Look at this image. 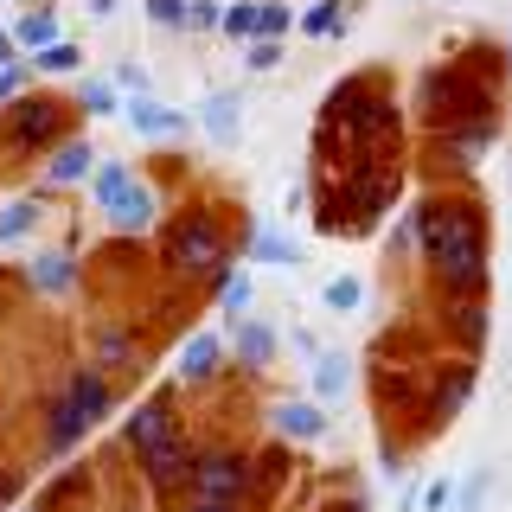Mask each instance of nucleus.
Returning <instances> with one entry per match:
<instances>
[{
    "label": "nucleus",
    "mask_w": 512,
    "mask_h": 512,
    "mask_svg": "<svg viewBox=\"0 0 512 512\" xmlns=\"http://www.w3.org/2000/svg\"><path fill=\"white\" fill-rule=\"evenodd\" d=\"M487 224H480V205L468 199H429L423 205V250L436 282L448 288V301H480L487 295Z\"/></svg>",
    "instance_id": "1"
},
{
    "label": "nucleus",
    "mask_w": 512,
    "mask_h": 512,
    "mask_svg": "<svg viewBox=\"0 0 512 512\" xmlns=\"http://www.w3.org/2000/svg\"><path fill=\"white\" fill-rule=\"evenodd\" d=\"M90 199H96V212L116 224V231H128V237H141L154 224V186L135 180V167H128V160H96Z\"/></svg>",
    "instance_id": "2"
},
{
    "label": "nucleus",
    "mask_w": 512,
    "mask_h": 512,
    "mask_svg": "<svg viewBox=\"0 0 512 512\" xmlns=\"http://www.w3.org/2000/svg\"><path fill=\"white\" fill-rule=\"evenodd\" d=\"M186 493H192V506H237L244 493H256L250 455H237V448H199L192 474H186Z\"/></svg>",
    "instance_id": "3"
},
{
    "label": "nucleus",
    "mask_w": 512,
    "mask_h": 512,
    "mask_svg": "<svg viewBox=\"0 0 512 512\" xmlns=\"http://www.w3.org/2000/svg\"><path fill=\"white\" fill-rule=\"evenodd\" d=\"M224 256H231V237L218 231V218L192 212L167 231V269L173 276H205V269H218Z\"/></svg>",
    "instance_id": "4"
},
{
    "label": "nucleus",
    "mask_w": 512,
    "mask_h": 512,
    "mask_svg": "<svg viewBox=\"0 0 512 512\" xmlns=\"http://www.w3.org/2000/svg\"><path fill=\"white\" fill-rule=\"evenodd\" d=\"M173 436H180V416H173V397L167 391L148 397V404H135V410H128V423H122V442L135 448V461L154 455V448L173 442Z\"/></svg>",
    "instance_id": "5"
},
{
    "label": "nucleus",
    "mask_w": 512,
    "mask_h": 512,
    "mask_svg": "<svg viewBox=\"0 0 512 512\" xmlns=\"http://www.w3.org/2000/svg\"><path fill=\"white\" fill-rule=\"evenodd\" d=\"M7 109H13V141H20V148H58L64 141V109L52 96H20V103H7Z\"/></svg>",
    "instance_id": "6"
},
{
    "label": "nucleus",
    "mask_w": 512,
    "mask_h": 512,
    "mask_svg": "<svg viewBox=\"0 0 512 512\" xmlns=\"http://www.w3.org/2000/svg\"><path fill=\"white\" fill-rule=\"evenodd\" d=\"M192 455H199V448L186 442V429L173 442H160L154 455H141V480H148L154 493H186V474H192Z\"/></svg>",
    "instance_id": "7"
},
{
    "label": "nucleus",
    "mask_w": 512,
    "mask_h": 512,
    "mask_svg": "<svg viewBox=\"0 0 512 512\" xmlns=\"http://www.w3.org/2000/svg\"><path fill=\"white\" fill-rule=\"evenodd\" d=\"M269 429H276L282 442H320L327 436V410H320L314 397H276V404H269Z\"/></svg>",
    "instance_id": "8"
},
{
    "label": "nucleus",
    "mask_w": 512,
    "mask_h": 512,
    "mask_svg": "<svg viewBox=\"0 0 512 512\" xmlns=\"http://www.w3.org/2000/svg\"><path fill=\"white\" fill-rule=\"evenodd\" d=\"M122 122L135 128V135H148V141H173V135H186V128H192L186 109L154 103V96H128V103H122Z\"/></svg>",
    "instance_id": "9"
},
{
    "label": "nucleus",
    "mask_w": 512,
    "mask_h": 512,
    "mask_svg": "<svg viewBox=\"0 0 512 512\" xmlns=\"http://www.w3.org/2000/svg\"><path fill=\"white\" fill-rule=\"evenodd\" d=\"M224 352H231V340H224L218 327H199V333L180 346V365H173V372H180V384H212L218 365H224Z\"/></svg>",
    "instance_id": "10"
},
{
    "label": "nucleus",
    "mask_w": 512,
    "mask_h": 512,
    "mask_svg": "<svg viewBox=\"0 0 512 512\" xmlns=\"http://www.w3.org/2000/svg\"><path fill=\"white\" fill-rule=\"evenodd\" d=\"M231 352H237V365L244 372H269L276 365V352H282V333L269 327V320H237V333H231Z\"/></svg>",
    "instance_id": "11"
},
{
    "label": "nucleus",
    "mask_w": 512,
    "mask_h": 512,
    "mask_svg": "<svg viewBox=\"0 0 512 512\" xmlns=\"http://www.w3.org/2000/svg\"><path fill=\"white\" fill-rule=\"evenodd\" d=\"M346 384H352V359L340 346H320V359H314V372H308V397L320 410H333V404H346Z\"/></svg>",
    "instance_id": "12"
},
{
    "label": "nucleus",
    "mask_w": 512,
    "mask_h": 512,
    "mask_svg": "<svg viewBox=\"0 0 512 512\" xmlns=\"http://www.w3.org/2000/svg\"><path fill=\"white\" fill-rule=\"evenodd\" d=\"M199 128L218 141V148H231V141L244 135V90H212L199 103Z\"/></svg>",
    "instance_id": "13"
},
{
    "label": "nucleus",
    "mask_w": 512,
    "mask_h": 512,
    "mask_svg": "<svg viewBox=\"0 0 512 512\" xmlns=\"http://www.w3.org/2000/svg\"><path fill=\"white\" fill-rule=\"evenodd\" d=\"M212 301H218V314L224 320H244L250 314V301H256V269L250 263H218L212 269Z\"/></svg>",
    "instance_id": "14"
},
{
    "label": "nucleus",
    "mask_w": 512,
    "mask_h": 512,
    "mask_svg": "<svg viewBox=\"0 0 512 512\" xmlns=\"http://www.w3.org/2000/svg\"><path fill=\"white\" fill-rule=\"evenodd\" d=\"M96 173V148L84 135H71V141H58L52 154H45V186H84Z\"/></svg>",
    "instance_id": "15"
},
{
    "label": "nucleus",
    "mask_w": 512,
    "mask_h": 512,
    "mask_svg": "<svg viewBox=\"0 0 512 512\" xmlns=\"http://www.w3.org/2000/svg\"><path fill=\"white\" fill-rule=\"evenodd\" d=\"M244 256H250V269H301V250L295 237H282L276 224H256V231L244 237Z\"/></svg>",
    "instance_id": "16"
},
{
    "label": "nucleus",
    "mask_w": 512,
    "mask_h": 512,
    "mask_svg": "<svg viewBox=\"0 0 512 512\" xmlns=\"http://www.w3.org/2000/svg\"><path fill=\"white\" fill-rule=\"evenodd\" d=\"M58 397H64V404H71L77 416H84L90 429L103 423L109 410H116V391H109V378H103V372H71V384H64Z\"/></svg>",
    "instance_id": "17"
},
{
    "label": "nucleus",
    "mask_w": 512,
    "mask_h": 512,
    "mask_svg": "<svg viewBox=\"0 0 512 512\" xmlns=\"http://www.w3.org/2000/svg\"><path fill=\"white\" fill-rule=\"evenodd\" d=\"M32 288L52 295V301H64L77 288V256L71 250H39V256H32Z\"/></svg>",
    "instance_id": "18"
},
{
    "label": "nucleus",
    "mask_w": 512,
    "mask_h": 512,
    "mask_svg": "<svg viewBox=\"0 0 512 512\" xmlns=\"http://www.w3.org/2000/svg\"><path fill=\"white\" fill-rule=\"evenodd\" d=\"M468 391H474V365H448L436 378V397H429V423H448V416L468 404Z\"/></svg>",
    "instance_id": "19"
},
{
    "label": "nucleus",
    "mask_w": 512,
    "mask_h": 512,
    "mask_svg": "<svg viewBox=\"0 0 512 512\" xmlns=\"http://www.w3.org/2000/svg\"><path fill=\"white\" fill-rule=\"evenodd\" d=\"M58 39H64V32H58L52 7H32V13L13 20V45H20V52H45V45H58Z\"/></svg>",
    "instance_id": "20"
},
{
    "label": "nucleus",
    "mask_w": 512,
    "mask_h": 512,
    "mask_svg": "<svg viewBox=\"0 0 512 512\" xmlns=\"http://www.w3.org/2000/svg\"><path fill=\"white\" fill-rule=\"evenodd\" d=\"M346 26H352V7H346V0H314V7L295 20V32H308V39H340Z\"/></svg>",
    "instance_id": "21"
},
{
    "label": "nucleus",
    "mask_w": 512,
    "mask_h": 512,
    "mask_svg": "<svg viewBox=\"0 0 512 512\" xmlns=\"http://www.w3.org/2000/svg\"><path fill=\"white\" fill-rule=\"evenodd\" d=\"M39 218H45L39 199H7L0 205V244H26V237L39 231Z\"/></svg>",
    "instance_id": "22"
},
{
    "label": "nucleus",
    "mask_w": 512,
    "mask_h": 512,
    "mask_svg": "<svg viewBox=\"0 0 512 512\" xmlns=\"http://www.w3.org/2000/svg\"><path fill=\"white\" fill-rule=\"evenodd\" d=\"M71 71H84V52H77L71 39H58V45H45V52H32V77H71Z\"/></svg>",
    "instance_id": "23"
},
{
    "label": "nucleus",
    "mask_w": 512,
    "mask_h": 512,
    "mask_svg": "<svg viewBox=\"0 0 512 512\" xmlns=\"http://www.w3.org/2000/svg\"><path fill=\"white\" fill-rule=\"evenodd\" d=\"M77 109H84V116H116L122 90L109 84V77H84V84H77Z\"/></svg>",
    "instance_id": "24"
},
{
    "label": "nucleus",
    "mask_w": 512,
    "mask_h": 512,
    "mask_svg": "<svg viewBox=\"0 0 512 512\" xmlns=\"http://www.w3.org/2000/svg\"><path fill=\"white\" fill-rule=\"evenodd\" d=\"M320 308L327 314H359L365 308V282L359 276H333L327 288H320Z\"/></svg>",
    "instance_id": "25"
},
{
    "label": "nucleus",
    "mask_w": 512,
    "mask_h": 512,
    "mask_svg": "<svg viewBox=\"0 0 512 512\" xmlns=\"http://www.w3.org/2000/svg\"><path fill=\"white\" fill-rule=\"evenodd\" d=\"M295 20H301V13L288 7V0H263V7H256V39H282V45H288Z\"/></svg>",
    "instance_id": "26"
},
{
    "label": "nucleus",
    "mask_w": 512,
    "mask_h": 512,
    "mask_svg": "<svg viewBox=\"0 0 512 512\" xmlns=\"http://www.w3.org/2000/svg\"><path fill=\"white\" fill-rule=\"evenodd\" d=\"M256 7H263V0H231V7H224V20H218V32L231 45H250L256 39Z\"/></svg>",
    "instance_id": "27"
},
{
    "label": "nucleus",
    "mask_w": 512,
    "mask_h": 512,
    "mask_svg": "<svg viewBox=\"0 0 512 512\" xmlns=\"http://www.w3.org/2000/svg\"><path fill=\"white\" fill-rule=\"evenodd\" d=\"M416 244H423V205H410V212L397 218V231L384 237V256H410Z\"/></svg>",
    "instance_id": "28"
},
{
    "label": "nucleus",
    "mask_w": 512,
    "mask_h": 512,
    "mask_svg": "<svg viewBox=\"0 0 512 512\" xmlns=\"http://www.w3.org/2000/svg\"><path fill=\"white\" fill-rule=\"evenodd\" d=\"M109 84H116L122 96H154V77H148V64H141V58H122L116 71H109Z\"/></svg>",
    "instance_id": "29"
},
{
    "label": "nucleus",
    "mask_w": 512,
    "mask_h": 512,
    "mask_svg": "<svg viewBox=\"0 0 512 512\" xmlns=\"http://www.w3.org/2000/svg\"><path fill=\"white\" fill-rule=\"evenodd\" d=\"M416 512H455V480L448 474L423 480V487H416Z\"/></svg>",
    "instance_id": "30"
},
{
    "label": "nucleus",
    "mask_w": 512,
    "mask_h": 512,
    "mask_svg": "<svg viewBox=\"0 0 512 512\" xmlns=\"http://www.w3.org/2000/svg\"><path fill=\"white\" fill-rule=\"evenodd\" d=\"M487 487H493V474H487V468H474V474L455 487V512H480V506H487Z\"/></svg>",
    "instance_id": "31"
},
{
    "label": "nucleus",
    "mask_w": 512,
    "mask_h": 512,
    "mask_svg": "<svg viewBox=\"0 0 512 512\" xmlns=\"http://www.w3.org/2000/svg\"><path fill=\"white\" fill-rule=\"evenodd\" d=\"M141 13H148L160 32H186V0H141Z\"/></svg>",
    "instance_id": "32"
},
{
    "label": "nucleus",
    "mask_w": 512,
    "mask_h": 512,
    "mask_svg": "<svg viewBox=\"0 0 512 512\" xmlns=\"http://www.w3.org/2000/svg\"><path fill=\"white\" fill-rule=\"evenodd\" d=\"M276 64H282V39H250L244 45V71L263 77V71H276Z\"/></svg>",
    "instance_id": "33"
},
{
    "label": "nucleus",
    "mask_w": 512,
    "mask_h": 512,
    "mask_svg": "<svg viewBox=\"0 0 512 512\" xmlns=\"http://www.w3.org/2000/svg\"><path fill=\"white\" fill-rule=\"evenodd\" d=\"M26 84H32V64H20V58H13V64H0V109H7V103H20Z\"/></svg>",
    "instance_id": "34"
},
{
    "label": "nucleus",
    "mask_w": 512,
    "mask_h": 512,
    "mask_svg": "<svg viewBox=\"0 0 512 512\" xmlns=\"http://www.w3.org/2000/svg\"><path fill=\"white\" fill-rule=\"evenodd\" d=\"M224 0H186V32H218Z\"/></svg>",
    "instance_id": "35"
},
{
    "label": "nucleus",
    "mask_w": 512,
    "mask_h": 512,
    "mask_svg": "<svg viewBox=\"0 0 512 512\" xmlns=\"http://www.w3.org/2000/svg\"><path fill=\"white\" fill-rule=\"evenodd\" d=\"M96 359L103 365H135V346H128L122 333H103V340H96Z\"/></svg>",
    "instance_id": "36"
},
{
    "label": "nucleus",
    "mask_w": 512,
    "mask_h": 512,
    "mask_svg": "<svg viewBox=\"0 0 512 512\" xmlns=\"http://www.w3.org/2000/svg\"><path fill=\"white\" fill-rule=\"evenodd\" d=\"M288 346H295V352H301V359H308V365L320 359V340H314L308 327H295V333H288Z\"/></svg>",
    "instance_id": "37"
},
{
    "label": "nucleus",
    "mask_w": 512,
    "mask_h": 512,
    "mask_svg": "<svg viewBox=\"0 0 512 512\" xmlns=\"http://www.w3.org/2000/svg\"><path fill=\"white\" fill-rule=\"evenodd\" d=\"M378 474H391V480H404V455H397V448H391V442H384V448H378Z\"/></svg>",
    "instance_id": "38"
},
{
    "label": "nucleus",
    "mask_w": 512,
    "mask_h": 512,
    "mask_svg": "<svg viewBox=\"0 0 512 512\" xmlns=\"http://www.w3.org/2000/svg\"><path fill=\"white\" fill-rule=\"evenodd\" d=\"M84 7H90V20H116V7H122V0H84Z\"/></svg>",
    "instance_id": "39"
},
{
    "label": "nucleus",
    "mask_w": 512,
    "mask_h": 512,
    "mask_svg": "<svg viewBox=\"0 0 512 512\" xmlns=\"http://www.w3.org/2000/svg\"><path fill=\"white\" fill-rule=\"evenodd\" d=\"M13 52H20V45H13V32L0 26V64H13Z\"/></svg>",
    "instance_id": "40"
},
{
    "label": "nucleus",
    "mask_w": 512,
    "mask_h": 512,
    "mask_svg": "<svg viewBox=\"0 0 512 512\" xmlns=\"http://www.w3.org/2000/svg\"><path fill=\"white\" fill-rule=\"evenodd\" d=\"M186 512H237V506H186Z\"/></svg>",
    "instance_id": "41"
},
{
    "label": "nucleus",
    "mask_w": 512,
    "mask_h": 512,
    "mask_svg": "<svg viewBox=\"0 0 512 512\" xmlns=\"http://www.w3.org/2000/svg\"><path fill=\"white\" fill-rule=\"evenodd\" d=\"M506 71H512V39H506Z\"/></svg>",
    "instance_id": "42"
}]
</instances>
